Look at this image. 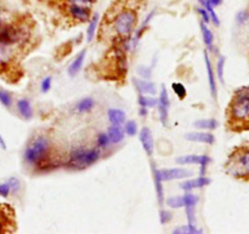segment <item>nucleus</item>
<instances>
[{"mask_svg": "<svg viewBox=\"0 0 249 234\" xmlns=\"http://www.w3.org/2000/svg\"><path fill=\"white\" fill-rule=\"evenodd\" d=\"M107 135H108L109 141L116 145V143H119L123 141L124 130H123V128H122V125H113V124H112L111 128L108 129V133H107Z\"/></svg>", "mask_w": 249, "mask_h": 234, "instance_id": "obj_20", "label": "nucleus"}, {"mask_svg": "<svg viewBox=\"0 0 249 234\" xmlns=\"http://www.w3.org/2000/svg\"><path fill=\"white\" fill-rule=\"evenodd\" d=\"M138 74L143 79H150L151 75H152V70H151L150 67H146V66H139Z\"/></svg>", "mask_w": 249, "mask_h": 234, "instance_id": "obj_35", "label": "nucleus"}, {"mask_svg": "<svg viewBox=\"0 0 249 234\" xmlns=\"http://www.w3.org/2000/svg\"><path fill=\"white\" fill-rule=\"evenodd\" d=\"M10 193H11V189H10L9 184H7V182H2V184H0V197L6 198V197H9Z\"/></svg>", "mask_w": 249, "mask_h": 234, "instance_id": "obj_40", "label": "nucleus"}, {"mask_svg": "<svg viewBox=\"0 0 249 234\" xmlns=\"http://www.w3.org/2000/svg\"><path fill=\"white\" fill-rule=\"evenodd\" d=\"M194 126L199 130H214L218 128V121L215 119H201L195 121Z\"/></svg>", "mask_w": 249, "mask_h": 234, "instance_id": "obj_22", "label": "nucleus"}, {"mask_svg": "<svg viewBox=\"0 0 249 234\" xmlns=\"http://www.w3.org/2000/svg\"><path fill=\"white\" fill-rule=\"evenodd\" d=\"M209 2H211L213 6H219V5L223 2V0H209Z\"/></svg>", "mask_w": 249, "mask_h": 234, "instance_id": "obj_46", "label": "nucleus"}, {"mask_svg": "<svg viewBox=\"0 0 249 234\" xmlns=\"http://www.w3.org/2000/svg\"><path fill=\"white\" fill-rule=\"evenodd\" d=\"M1 27H2V22H1V18H0V29H1Z\"/></svg>", "mask_w": 249, "mask_h": 234, "instance_id": "obj_47", "label": "nucleus"}, {"mask_svg": "<svg viewBox=\"0 0 249 234\" xmlns=\"http://www.w3.org/2000/svg\"><path fill=\"white\" fill-rule=\"evenodd\" d=\"M160 177L163 181H172V180H182L187 179L192 175L190 170L182 169V167H173V169L160 170Z\"/></svg>", "mask_w": 249, "mask_h": 234, "instance_id": "obj_10", "label": "nucleus"}, {"mask_svg": "<svg viewBox=\"0 0 249 234\" xmlns=\"http://www.w3.org/2000/svg\"><path fill=\"white\" fill-rule=\"evenodd\" d=\"M211 184V180L206 176H199L197 179L189 180V181H184L182 184H180V188L184 189V191L190 192L194 191V189L203 188V187L208 186Z\"/></svg>", "mask_w": 249, "mask_h": 234, "instance_id": "obj_13", "label": "nucleus"}, {"mask_svg": "<svg viewBox=\"0 0 249 234\" xmlns=\"http://www.w3.org/2000/svg\"><path fill=\"white\" fill-rule=\"evenodd\" d=\"M12 48H14V46L0 44V67H5V66H7L11 62L15 53L14 49Z\"/></svg>", "mask_w": 249, "mask_h": 234, "instance_id": "obj_18", "label": "nucleus"}, {"mask_svg": "<svg viewBox=\"0 0 249 234\" xmlns=\"http://www.w3.org/2000/svg\"><path fill=\"white\" fill-rule=\"evenodd\" d=\"M68 4H77L83 5V6L90 7L95 2V0H67Z\"/></svg>", "mask_w": 249, "mask_h": 234, "instance_id": "obj_41", "label": "nucleus"}, {"mask_svg": "<svg viewBox=\"0 0 249 234\" xmlns=\"http://www.w3.org/2000/svg\"><path fill=\"white\" fill-rule=\"evenodd\" d=\"M167 205L173 209L184 208V197H170L167 199Z\"/></svg>", "mask_w": 249, "mask_h": 234, "instance_id": "obj_30", "label": "nucleus"}, {"mask_svg": "<svg viewBox=\"0 0 249 234\" xmlns=\"http://www.w3.org/2000/svg\"><path fill=\"white\" fill-rule=\"evenodd\" d=\"M94 106H95L94 100H92L91 97H85V99L80 100V101L78 102L75 108H77V111L79 112V113H87V112L91 111V109L94 108Z\"/></svg>", "mask_w": 249, "mask_h": 234, "instance_id": "obj_23", "label": "nucleus"}, {"mask_svg": "<svg viewBox=\"0 0 249 234\" xmlns=\"http://www.w3.org/2000/svg\"><path fill=\"white\" fill-rule=\"evenodd\" d=\"M0 148H2V150H6V142H5L4 137L1 136V134H0Z\"/></svg>", "mask_w": 249, "mask_h": 234, "instance_id": "obj_45", "label": "nucleus"}, {"mask_svg": "<svg viewBox=\"0 0 249 234\" xmlns=\"http://www.w3.org/2000/svg\"><path fill=\"white\" fill-rule=\"evenodd\" d=\"M229 118L233 125L249 124V85L236 90L229 106Z\"/></svg>", "mask_w": 249, "mask_h": 234, "instance_id": "obj_1", "label": "nucleus"}, {"mask_svg": "<svg viewBox=\"0 0 249 234\" xmlns=\"http://www.w3.org/2000/svg\"><path fill=\"white\" fill-rule=\"evenodd\" d=\"M51 83H53V79H51L50 77L45 78V79L41 82V91L45 94V92H48L49 90L51 89Z\"/></svg>", "mask_w": 249, "mask_h": 234, "instance_id": "obj_42", "label": "nucleus"}, {"mask_svg": "<svg viewBox=\"0 0 249 234\" xmlns=\"http://www.w3.org/2000/svg\"><path fill=\"white\" fill-rule=\"evenodd\" d=\"M198 14L201 15L202 22H204V23H208V22L211 21V17H209V14H208V11H207L206 7H203V6L199 7Z\"/></svg>", "mask_w": 249, "mask_h": 234, "instance_id": "obj_43", "label": "nucleus"}, {"mask_svg": "<svg viewBox=\"0 0 249 234\" xmlns=\"http://www.w3.org/2000/svg\"><path fill=\"white\" fill-rule=\"evenodd\" d=\"M153 165V164H152ZM152 172H153V181H155V187H156V193H157V199L158 203L162 205L163 201H164V191H163V180L160 177V172L157 167L153 165L152 167Z\"/></svg>", "mask_w": 249, "mask_h": 234, "instance_id": "obj_16", "label": "nucleus"}, {"mask_svg": "<svg viewBox=\"0 0 249 234\" xmlns=\"http://www.w3.org/2000/svg\"><path fill=\"white\" fill-rule=\"evenodd\" d=\"M67 12L73 19H77L79 22H88L91 18V10L88 6L77 4H68Z\"/></svg>", "mask_w": 249, "mask_h": 234, "instance_id": "obj_8", "label": "nucleus"}, {"mask_svg": "<svg viewBox=\"0 0 249 234\" xmlns=\"http://www.w3.org/2000/svg\"><path fill=\"white\" fill-rule=\"evenodd\" d=\"M136 22H138V15L134 10H122L113 17L112 29L119 38L126 39L135 29Z\"/></svg>", "mask_w": 249, "mask_h": 234, "instance_id": "obj_3", "label": "nucleus"}, {"mask_svg": "<svg viewBox=\"0 0 249 234\" xmlns=\"http://www.w3.org/2000/svg\"><path fill=\"white\" fill-rule=\"evenodd\" d=\"M85 56H87V50H83L80 51V52L77 55V57L73 60V62L71 63L70 68H68V74H70V77H75V75L80 72V69L83 68V63H84Z\"/></svg>", "mask_w": 249, "mask_h": 234, "instance_id": "obj_17", "label": "nucleus"}, {"mask_svg": "<svg viewBox=\"0 0 249 234\" xmlns=\"http://www.w3.org/2000/svg\"><path fill=\"white\" fill-rule=\"evenodd\" d=\"M203 7H206L207 11H208L209 17H211L212 22H213V23L215 24V26H219V24H220V21H219V17H218V15H216L215 10H214V6L211 4V2H209V0H207L206 4H204Z\"/></svg>", "mask_w": 249, "mask_h": 234, "instance_id": "obj_31", "label": "nucleus"}, {"mask_svg": "<svg viewBox=\"0 0 249 234\" xmlns=\"http://www.w3.org/2000/svg\"><path fill=\"white\" fill-rule=\"evenodd\" d=\"M50 142L48 138L36 137L29 143L23 152V160L28 165H40L48 158Z\"/></svg>", "mask_w": 249, "mask_h": 234, "instance_id": "obj_2", "label": "nucleus"}, {"mask_svg": "<svg viewBox=\"0 0 249 234\" xmlns=\"http://www.w3.org/2000/svg\"><path fill=\"white\" fill-rule=\"evenodd\" d=\"M140 141L141 145H142L143 150L146 152L147 155H152L153 150H155V140H153L152 133L148 128H143L142 130L140 131Z\"/></svg>", "mask_w": 249, "mask_h": 234, "instance_id": "obj_12", "label": "nucleus"}, {"mask_svg": "<svg viewBox=\"0 0 249 234\" xmlns=\"http://www.w3.org/2000/svg\"><path fill=\"white\" fill-rule=\"evenodd\" d=\"M201 32H202V36H203V41L208 48L212 49L213 46V41H214V35L212 33L211 29L207 27V23L204 22H201Z\"/></svg>", "mask_w": 249, "mask_h": 234, "instance_id": "obj_24", "label": "nucleus"}, {"mask_svg": "<svg viewBox=\"0 0 249 234\" xmlns=\"http://www.w3.org/2000/svg\"><path fill=\"white\" fill-rule=\"evenodd\" d=\"M174 234H199L202 233L201 230L196 227L195 225H186V226H181V227L175 228Z\"/></svg>", "mask_w": 249, "mask_h": 234, "instance_id": "obj_28", "label": "nucleus"}, {"mask_svg": "<svg viewBox=\"0 0 249 234\" xmlns=\"http://www.w3.org/2000/svg\"><path fill=\"white\" fill-rule=\"evenodd\" d=\"M29 32L23 26H15V24H7L2 26L0 29V44L4 45H19L28 40Z\"/></svg>", "mask_w": 249, "mask_h": 234, "instance_id": "obj_6", "label": "nucleus"}, {"mask_svg": "<svg viewBox=\"0 0 249 234\" xmlns=\"http://www.w3.org/2000/svg\"><path fill=\"white\" fill-rule=\"evenodd\" d=\"M97 24H99V15H95V16L90 19L89 27H88V31H87L88 41H91L92 39H94L95 33H96V29H97Z\"/></svg>", "mask_w": 249, "mask_h": 234, "instance_id": "obj_27", "label": "nucleus"}, {"mask_svg": "<svg viewBox=\"0 0 249 234\" xmlns=\"http://www.w3.org/2000/svg\"><path fill=\"white\" fill-rule=\"evenodd\" d=\"M17 111H18L19 116L24 119H31L33 117V108L31 106V102L26 99H21L17 101L16 103Z\"/></svg>", "mask_w": 249, "mask_h": 234, "instance_id": "obj_19", "label": "nucleus"}, {"mask_svg": "<svg viewBox=\"0 0 249 234\" xmlns=\"http://www.w3.org/2000/svg\"><path fill=\"white\" fill-rule=\"evenodd\" d=\"M225 57H220L218 61V66H216V73H218V78L221 83H224V67H225Z\"/></svg>", "mask_w": 249, "mask_h": 234, "instance_id": "obj_34", "label": "nucleus"}, {"mask_svg": "<svg viewBox=\"0 0 249 234\" xmlns=\"http://www.w3.org/2000/svg\"><path fill=\"white\" fill-rule=\"evenodd\" d=\"M230 174L237 177H249V146L236 150L228 164Z\"/></svg>", "mask_w": 249, "mask_h": 234, "instance_id": "obj_5", "label": "nucleus"}, {"mask_svg": "<svg viewBox=\"0 0 249 234\" xmlns=\"http://www.w3.org/2000/svg\"><path fill=\"white\" fill-rule=\"evenodd\" d=\"M6 182L9 184L11 192H14V193L19 189V180L16 179V177H10Z\"/></svg>", "mask_w": 249, "mask_h": 234, "instance_id": "obj_39", "label": "nucleus"}, {"mask_svg": "<svg viewBox=\"0 0 249 234\" xmlns=\"http://www.w3.org/2000/svg\"><path fill=\"white\" fill-rule=\"evenodd\" d=\"M172 87L173 91L175 92V95H177L180 100H184L185 97H186V89H185V86L181 83H174V84L172 85Z\"/></svg>", "mask_w": 249, "mask_h": 234, "instance_id": "obj_32", "label": "nucleus"}, {"mask_svg": "<svg viewBox=\"0 0 249 234\" xmlns=\"http://www.w3.org/2000/svg\"><path fill=\"white\" fill-rule=\"evenodd\" d=\"M184 208L186 210L187 221L190 225L196 223V205L198 203V197L192 193L184 194Z\"/></svg>", "mask_w": 249, "mask_h": 234, "instance_id": "obj_9", "label": "nucleus"}, {"mask_svg": "<svg viewBox=\"0 0 249 234\" xmlns=\"http://www.w3.org/2000/svg\"><path fill=\"white\" fill-rule=\"evenodd\" d=\"M139 104H140V107H145V108H152V107H157L158 100L155 99V97H150L140 94V96H139Z\"/></svg>", "mask_w": 249, "mask_h": 234, "instance_id": "obj_26", "label": "nucleus"}, {"mask_svg": "<svg viewBox=\"0 0 249 234\" xmlns=\"http://www.w3.org/2000/svg\"><path fill=\"white\" fill-rule=\"evenodd\" d=\"M100 155L101 153L97 148H77L71 152L67 164L74 170H82L95 164L100 159Z\"/></svg>", "mask_w": 249, "mask_h": 234, "instance_id": "obj_4", "label": "nucleus"}, {"mask_svg": "<svg viewBox=\"0 0 249 234\" xmlns=\"http://www.w3.org/2000/svg\"><path fill=\"white\" fill-rule=\"evenodd\" d=\"M108 119L113 125H123L125 120V113L118 108H112L108 111Z\"/></svg>", "mask_w": 249, "mask_h": 234, "instance_id": "obj_21", "label": "nucleus"}, {"mask_svg": "<svg viewBox=\"0 0 249 234\" xmlns=\"http://www.w3.org/2000/svg\"><path fill=\"white\" fill-rule=\"evenodd\" d=\"M134 85H135L136 90L142 95H155L157 92L156 85L153 83L147 82L146 79H139V78H134L133 79Z\"/></svg>", "mask_w": 249, "mask_h": 234, "instance_id": "obj_14", "label": "nucleus"}, {"mask_svg": "<svg viewBox=\"0 0 249 234\" xmlns=\"http://www.w3.org/2000/svg\"><path fill=\"white\" fill-rule=\"evenodd\" d=\"M5 222H6V221H5L4 216L0 215V232H4V231H6V228H5Z\"/></svg>", "mask_w": 249, "mask_h": 234, "instance_id": "obj_44", "label": "nucleus"}, {"mask_svg": "<svg viewBox=\"0 0 249 234\" xmlns=\"http://www.w3.org/2000/svg\"><path fill=\"white\" fill-rule=\"evenodd\" d=\"M177 163L180 165H189V164L201 165L199 174H201V176H204V175H206L207 167H208V164L211 163V158H209L208 155L189 154V155H184V157L178 158Z\"/></svg>", "mask_w": 249, "mask_h": 234, "instance_id": "obj_7", "label": "nucleus"}, {"mask_svg": "<svg viewBox=\"0 0 249 234\" xmlns=\"http://www.w3.org/2000/svg\"><path fill=\"white\" fill-rule=\"evenodd\" d=\"M125 133L128 136H135L138 134V125H136V121L129 120L125 123Z\"/></svg>", "mask_w": 249, "mask_h": 234, "instance_id": "obj_33", "label": "nucleus"}, {"mask_svg": "<svg viewBox=\"0 0 249 234\" xmlns=\"http://www.w3.org/2000/svg\"><path fill=\"white\" fill-rule=\"evenodd\" d=\"M248 19H249V12L247 10H242V11H240L237 15H236V21H237L238 24L246 23Z\"/></svg>", "mask_w": 249, "mask_h": 234, "instance_id": "obj_38", "label": "nucleus"}, {"mask_svg": "<svg viewBox=\"0 0 249 234\" xmlns=\"http://www.w3.org/2000/svg\"><path fill=\"white\" fill-rule=\"evenodd\" d=\"M0 103L5 107V108H11L12 106V96L10 92L0 87Z\"/></svg>", "mask_w": 249, "mask_h": 234, "instance_id": "obj_29", "label": "nucleus"}, {"mask_svg": "<svg viewBox=\"0 0 249 234\" xmlns=\"http://www.w3.org/2000/svg\"><path fill=\"white\" fill-rule=\"evenodd\" d=\"M187 141L197 143H206V145H213L215 142V137L211 133H203V131H196V133H189L185 135Z\"/></svg>", "mask_w": 249, "mask_h": 234, "instance_id": "obj_11", "label": "nucleus"}, {"mask_svg": "<svg viewBox=\"0 0 249 234\" xmlns=\"http://www.w3.org/2000/svg\"><path fill=\"white\" fill-rule=\"evenodd\" d=\"M157 107H158V113H160V123L163 124V126H167L168 120H169V107L170 106H168V104H164V103H160V102H158Z\"/></svg>", "mask_w": 249, "mask_h": 234, "instance_id": "obj_25", "label": "nucleus"}, {"mask_svg": "<svg viewBox=\"0 0 249 234\" xmlns=\"http://www.w3.org/2000/svg\"><path fill=\"white\" fill-rule=\"evenodd\" d=\"M109 142H111V141H109V137L107 134L102 133L97 136V146H99L100 148H106Z\"/></svg>", "mask_w": 249, "mask_h": 234, "instance_id": "obj_36", "label": "nucleus"}, {"mask_svg": "<svg viewBox=\"0 0 249 234\" xmlns=\"http://www.w3.org/2000/svg\"><path fill=\"white\" fill-rule=\"evenodd\" d=\"M173 218V214L168 210H160V221L162 225H165V223L170 222Z\"/></svg>", "mask_w": 249, "mask_h": 234, "instance_id": "obj_37", "label": "nucleus"}, {"mask_svg": "<svg viewBox=\"0 0 249 234\" xmlns=\"http://www.w3.org/2000/svg\"><path fill=\"white\" fill-rule=\"evenodd\" d=\"M204 62H206L207 73H208V82H209V86H211V94L212 96H213V99H216V96H218V89H216L215 75H214L213 67H212L211 60H209V56L207 52L204 53Z\"/></svg>", "mask_w": 249, "mask_h": 234, "instance_id": "obj_15", "label": "nucleus"}]
</instances>
